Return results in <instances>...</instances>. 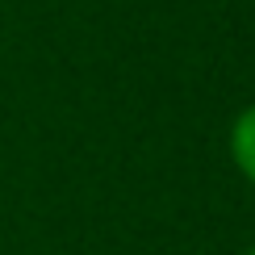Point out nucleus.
<instances>
[{
    "mask_svg": "<svg viewBox=\"0 0 255 255\" xmlns=\"http://www.w3.org/2000/svg\"><path fill=\"white\" fill-rule=\"evenodd\" d=\"M230 159H235L239 176L255 188V101L243 105L230 122Z\"/></svg>",
    "mask_w": 255,
    "mask_h": 255,
    "instance_id": "1",
    "label": "nucleus"
},
{
    "mask_svg": "<svg viewBox=\"0 0 255 255\" xmlns=\"http://www.w3.org/2000/svg\"><path fill=\"white\" fill-rule=\"evenodd\" d=\"M247 255H255V243H251V251H247Z\"/></svg>",
    "mask_w": 255,
    "mask_h": 255,
    "instance_id": "2",
    "label": "nucleus"
}]
</instances>
